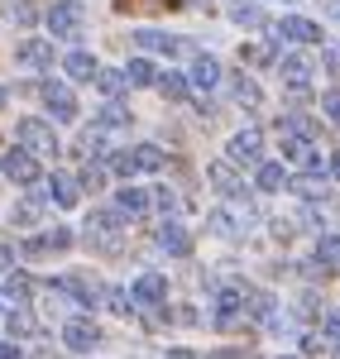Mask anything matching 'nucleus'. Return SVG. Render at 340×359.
Returning <instances> with one entry per match:
<instances>
[{
    "label": "nucleus",
    "mask_w": 340,
    "mask_h": 359,
    "mask_svg": "<svg viewBox=\"0 0 340 359\" xmlns=\"http://www.w3.org/2000/svg\"><path fill=\"white\" fill-rule=\"evenodd\" d=\"M115 172H158L163 168V149H154V144H140V149H125V154H115L111 158Z\"/></svg>",
    "instance_id": "obj_1"
},
{
    "label": "nucleus",
    "mask_w": 340,
    "mask_h": 359,
    "mask_svg": "<svg viewBox=\"0 0 340 359\" xmlns=\"http://www.w3.org/2000/svg\"><path fill=\"white\" fill-rule=\"evenodd\" d=\"M82 20H86V10L77 0H57L53 10H48V29H53L57 39H72V34L82 29Z\"/></svg>",
    "instance_id": "obj_2"
},
{
    "label": "nucleus",
    "mask_w": 340,
    "mask_h": 359,
    "mask_svg": "<svg viewBox=\"0 0 340 359\" xmlns=\"http://www.w3.org/2000/svg\"><path fill=\"white\" fill-rule=\"evenodd\" d=\"M15 139L25 144L29 154H48V149H57V135L43 125V120H20V125H15Z\"/></svg>",
    "instance_id": "obj_3"
},
{
    "label": "nucleus",
    "mask_w": 340,
    "mask_h": 359,
    "mask_svg": "<svg viewBox=\"0 0 340 359\" xmlns=\"http://www.w3.org/2000/svg\"><path fill=\"white\" fill-rule=\"evenodd\" d=\"M273 39H292V43H321V25L302 20V15H287L273 25Z\"/></svg>",
    "instance_id": "obj_4"
},
{
    "label": "nucleus",
    "mask_w": 340,
    "mask_h": 359,
    "mask_svg": "<svg viewBox=\"0 0 340 359\" xmlns=\"http://www.w3.org/2000/svg\"><path fill=\"white\" fill-rule=\"evenodd\" d=\"M0 172H5L10 182H34V177H39V163H34L29 149H10V154L0 158Z\"/></svg>",
    "instance_id": "obj_5"
},
{
    "label": "nucleus",
    "mask_w": 340,
    "mask_h": 359,
    "mask_svg": "<svg viewBox=\"0 0 340 359\" xmlns=\"http://www.w3.org/2000/svg\"><path fill=\"white\" fill-rule=\"evenodd\" d=\"M230 158L235 163H264V139H259V130H240V135L230 139Z\"/></svg>",
    "instance_id": "obj_6"
},
{
    "label": "nucleus",
    "mask_w": 340,
    "mask_h": 359,
    "mask_svg": "<svg viewBox=\"0 0 340 359\" xmlns=\"http://www.w3.org/2000/svg\"><path fill=\"white\" fill-rule=\"evenodd\" d=\"M130 297L144 302V306H158L163 297H168V278H163V273H140V278H135V287H130Z\"/></svg>",
    "instance_id": "obj_7"
},
{
    "label": "nucleus",
    "mask_w": 340,
    "mask_h": 359,
    "mask_svg": "<svg viewBox=\"0 0 340 359\" xmlns=\"http://www.w3.org/2000/svg\"><path fill=\"white\" fill-rule=\"evenodd\" d=\"M15 62L20 67H53V43L48 39H25L15 48Z\"/></svg>",
    "instance_id": "obj_8"
},
{
    "label": "nucleus",
    "mask_w": 340,
    "mask_h": 359,
    "mask_svg": "<svg viewBox=\"0 0 340 359\" xmlns=\"http://www.w3.org/2000/svg\"><path fill=\"white\" fill-rule=\"evenodd\" d=\"M62 340H67V350H96V340H101V331L86 321V316H72L67 326H62Z\"/></svg>",
    "instance_id": "obj_9"
},
{
    "label": "nucleus",
    "mask_w": 340,
    "mask_h": 359,
    "mask_svg": "<svg viewBox=\"0 0 340 359\" xmlns=\"http://www.w3.org/2000/svg\"><path fill=\"white\" fill-rule=\"evenodd\" d=\"M278 72H283V82L292 86V91H307V86H312V62L302 53H287L283 62H278Z\"/></svg>",
    "instance_id": "obj_10"
},
{
    "label": "nucleus",
    "mask_w": 340,
    "mask_h": 359,
    "mask_svg": "<svg viewBox=\"0 0 340 359\" xmlns=\"http://www.w3.org/2000/svg\"><path fill=\"white\" fill-rule=\"evenodd\" d=\"M43 106H48L57 120H72V115H77V106H72V91H67L62 82H48V86H43Z\"/></svg>",
    "instance_id": "obj_11"
},
{
    "label": "nucleus",
    "mask_w": 340,
    "mask_h": 359,
    "mask_svg": "<svg viewBox=\"0 0 340 359\" xmlns=\"http://www.w3.org/2000/svg\"><path fill=\"white\" fill-rule=\"evenodd\" d=\"M135 39H140V48H158V53H192V43H182L172 34H158V29H140Z\"/></svg>",
    "instance_id": "obj_12"
},
{
    "label": "nucleus",
    "mask_w": 340,
    "mask_h": 359,
    "mask_svg": "<svg viewBox=\"0 0 340 359\" xmlns=\"http://www.w3.org/2000/svg\"><path fill=\"white\" fill-rule=\"evenodd\" d=\"M62 67H67V77H72V82H96V72H101V62H96L91 53H82V48L62 57Z\"/></svg>",
    "instance_id": "obj_13"
},
{
    "label": "nucleus",
    "mask_w": 340,
    "mask_h": 359,
    "mask_svg": "<svg viewBox=\"0 0 340 359\" xmlns=\"http://www.w3.org/2000/svg\"><path fill=\"white\" fill-rule=\"evenodd\" d=\"M158 245L168 249V254H187V249H192V235H187L177 221H168L163 230H158Z\"/></svg>",
    "instance_id": "obj_14"
},
{
    "label": "nucleus",
    "mask_w": 340,
    "mask_h": 359,
    "mask_svg": "<svg viewBox=\"0 0 340 359\" xmlns=\"http://www.w3.org/2000/svg\"><path fill=\"white\" fill-rule=\"evenodd\" d=\"M216 82H221V62H216V57H197V62H192V86L211 91Z\"/></svg>",
    "instance_id": "obj_15"
},
{
    "label": "nucleus",
    "mask_w": 340,
    "mask_h": 359,
    "mask_svg": "<svg viewBox=\"0 0 340 359\" xmlns=\"http://www.w3.org/2000/svg\"><path fill=\"white\" fill-rule=\"evenodd\" d=\"M254 182L264 187V192H278V187H287V168L283 163H259Z\"/></svg>",
    "instance_id": "obj_16"
},
{
    "label": "nucleus",
    "mask_w": 340,
    "mask_h": 359,
    "mask_svg": "<svg viewBox=\"0 0 340 359\" xmlns=\"http://www.w3.org/2000/svg\"><path fill=\"white\" fill-rule=\"evenodd\" d=\"M158 91H163L168 101H187L192 82H187V77H177V72H158Z\"/></svg>",
    "instance_id": "obj_17"
},
{
    "label": "nucleus",
    "mask_w": 340,
    "mask_h": 359,
    "mask_svg": "<svg viewBox=\"0 0 340 359\" xmlns=\"http://www.w3.org/2000/svg\"><path fill=\"white\" fill-rule=\"evenodd\" d=\"M125 82H130V86H149V82H158V72H154L149 57H135V62L125 67Z\"/></svg>",
    "instance_id": "obj_18"
},
{
    "label": "nucleus",
    "mask_w": 340,
    "mask_h": 359,
    "mask_svg": "<svg viewBox=\"0 0 340 359\" xmlns=\"http://www.w3.org/2000/svg\"><path fill=\"white\" fill-rule=\"evenodd\" d=\"M115 201H120V211H125V216H144V211H149V196H144L140 187H125Z\"/></svg>",
    "instance_id": "obj_19"
},
{
    "label": "nucleus",
    "mask_w": 340,
    "mask_h": 359,
    "mask_svg": "<svg viewBox=\"0 0 340 359\" xmlns=\"http://www.w3.org/2000/svg\"><path fill=\"white\" fill-rule=\"evenodd\" d=\"M230 20H235V25H264V10H259L254 0H235V5H230Z\"/></svg>",
    "instance_id": "obj_20"
},
{
    "label": "nucleus",
    "mask_w": 340,
    "mask_h": 359,
    "mask_svg": "<svg viewBox=\"0 0 340 359\" xmlns=\"http://www.w3.org/2000/svg\"><path fill=\"white\" fill-rule=\"evenodd\" d=\"M48 196H53L57 206H72V201H77V187H72V177H48Z\"/></svg>",
    "instance_id": "obj_21"
},
{
    "label": "nucleus",
    "mask_w": 340,
    "mask_h": 359,
    "mask_svg": "<svg viewBox=\"0 0 340 359\" xmlns=\"http://www.w3.org/2000/svg\"><path fill=\"white\" fill-rule=\"evenodd\" d=\"M211 182H216V187H221L226 196H235V192H240V182H235V172H230L226 163H216V168H211Z\"/></svg>",
    "instance_id": "obj_22"
},
{
    "label": "nucleus",
    "mask_w": 340,
    "mask_h": 359,
    "mask_svg": "<svg viewBox=\"0 0 340 359\" xmlns=\"http://www.w3.org/2000/svg\"><path fill=\"white\" fill-rule=\"evenodd\" d=\"M96 86H101V91H120V86H125V72H111V67H101V72H96Z\"/></svg>",
    "instance_id": "obj_23"
},
{
    "label": "nucleus",
    "mask_w": 340,
    "mask_h": 359,
    "mask_svg": "<svg viewBox=\"0 0 340 359\" xmlns=\"http://www.w3.org/2000/svg\"><path fill=\"white\" fill-rule=\"evenodd\" d=\"M235 101H250V106H259V86L250 82V77H240V82H235Z\"/></svg>",
    "instance_id": "obj_24"
},
{
    "label": "nucleus",
    "mask_w": 340,
    "mask_h": 359,
    "mask_svg": "<svg viewBox=\"0 0 340 359\" xmlns=\"http://www.w3.org/2000/svg\"><path fill=\"white\" fill-rule=\"evenodd\" d=\"M292 187H297L302 196H321V192H326V182H316V177H297Z\"/></svg>",
    "instance_id": "obj_25"
},
{
    "label": "nucleus",
    "mask_w": 340,
    "mask_h": 359,
    "mask_svg": "<svg viewBox=\"0 0 340 359\" xmlns=\"http://www.w3.org/2000/svg\"><path fill=\"white\" fill-rule=\"evenodd\" d=\"M101 125H111V130L115 125H130V115L120 111V106H106V111H101Z\"/></svg>",
    "instance_id": "obj_26"
},
{
    "label": "nucleus",
    "mask_w": 340,
    "mask_h": 359,
    "mask_svg": "<svg viewBox=\"0 0 340 359\" xmlns=\"http://www.w3.org/2000/svg\"><path fill=\"white\" fill-rule=\"evenodd\" d=\"M321 111L331 115V120H340V91H326V96H321Z\"/></svg>",
    "instance_id": "obj_27"
},
{
    "label": "nucleus",
    "mask_w": 340,
    "mask_h": 359,
    "mask_svg": "<svg viewBox=\"0 0 340 359\" xmlns=\"http://www.w3.org/2000/svg\"><path fill=\"white\" fill-rule=\"evenodd\" d=\"M82 182H86V187H101V182H106V168L86 163V172H82Z\"/></svg>",
    "instance_id": "obj_28"
},
{
    "label": "nucleus",
    "mask_w": 340,
    "mask_h": 359,
    "mask_svg": "<svg viewBox=\"0 0 340 359\" xmlns=\"http://www.w3.org/2000/svg\"><path fill=\"white\" fill-rule=\"evenodd\" d=\"M34 216H39V206H34V201H25V206H20V225H34Z\"/></svg>",
    "instance_id": "obj_29"
},
{
    "label": "nucleus",
    "mask_w": 340,
    "mask_h": 359,
    "mask_svg": "<svg viewBox=\"0 0 340 359\" xmlns=\"http://www.w3.org/2000/svg\"><path fill=\"white\" fill-rule=\"evenodd\" d=\"M321 10H326L331 20H340V0H321Z\"/></svg>",
    "instance_id": "obj_30"
},
{
    "label": "nucleus",
    "mask_w": 340,
    "mask_h": 359,
    "mask_svg": "<svg viewBox=\"0 0 340 359\" xmlns=\"http://www.w3.org/2000/svg\"><path fill=\"white\" fill-rule=\"evenodd\" d=\"M0 359H20V355H15V345H5V340H0Z\"/></svg>",
    "instance_id": "obj_31"
},
{
    "label": "nucleus",
    "mask_w": 340,
    "mask_h": 359,
    "mask_svg": "<svg viewBox=\"0 0 340 359\" xmlns=\"http://www.w3.org/2000/svg\"><path fill=\"white\" fill-rule=\"evenodd\" d=\"M168 359H197V355H192V350H172Z\"/></svg>",
    "instance_id": "obj_32"
},
{
    "label": "nucleus",
    "mask_w": 340,
    "mask_h": 359,
    "mask_svg": "<svg viewBox=\"0 0 340 359\" xmlns=\"http://www.w3.org/2000/svg\"><path fill=\"white\" fill-rule=\"evenodd\" d=\"M331 172H336V177H340V154H336V158H331Z\"/></svg>",
    "instance_id": "obj_33"
},
{
    "label": "nucleus",
    "mask_w": 340,
    "mask_h": 359,
    "mask_svg": "<svg viewBox=\"0 0 340 359\" xmlns=\"http://www.w3.org/2000/svg\"><path fill=\"white\" fill-rule=\"evenodd\" d=\"M0 101H5V91H0Z\"/></svg>",
    "instance_id": "obj_34"
}]
</instances>
